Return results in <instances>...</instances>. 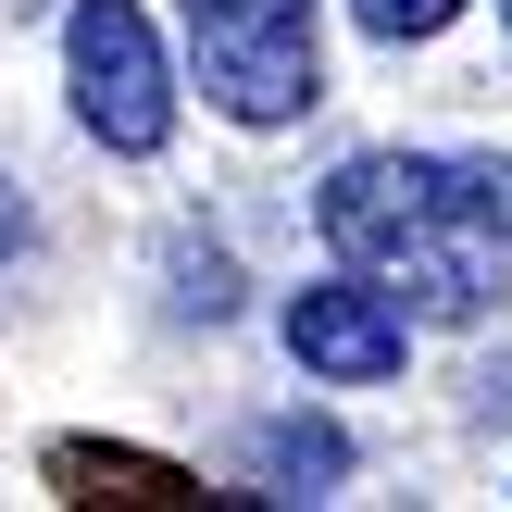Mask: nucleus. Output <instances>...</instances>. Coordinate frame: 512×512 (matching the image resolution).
Listing matches in <instances>:
<instances>
[{
  "instance_id": "423d86ee",
  "label": "nucleus",
  "mask_w": 512,
  "mask_h": 512,
  "mask_svg": "<svg viewBox=\"0 0 512 512\" xmlns=\"http://www.w3.org/2000/svg\"><path fill=\"white\" fill-rule=\"evenodd\" d=\"M500 13H512V0H500Z\"/></svg>"
},
{
  "instance_id": "39448f33",
  "label": "nucleus",
  "mask_w": 512,
  "mask_h": 512,
  "mask_svg": "<svg viewBox=\"0 0 512 512\" xmlns=\"http://www.w3.org/2000/svg\"><path fill=\"white\" fill-rule=\"evenodd\" d=\"M350 13H363V38H438L463 0H350Z\"/></svg>"
},
{
  "instance_id": "f03ea898",
  "label": "nucleus",
  "mask_w": 512,
  "mask_h": 512,
  "mask_svg": "<svg viewBox=\"0 0 512 512\" xmlns=\"http://www.w3.org/2000/svg\"><path fill=\"white\" fill-rule=\"evenodd\" d=\"M200 100L238 125H288L313 100V0H188Z\"/></svg>"
},
{
  "instance_id": "f257e3e1",
  "label": "nucleus",
  "mask_w": 512,
  "mask_h": 512,
  "mask_svg": "<svg viewBox=\"0 0 512 512\" xmlns=\"http://www.w3.org/2000/svg\"><path fill=\"white\" fill-rule=\"evenodd\" d=\"M325 238H338L363 275H388L400 313L475 325V313L512 288V175L363 150V163L325 175Z\"/></svg>"
},
{
  "instance_id": "20e7f679",
  "label": "nucleus",
  "mask_w": 512,
  "mask_h": 512,
  "mask_svg": "<svg viewBox=\"0 0 512 512\" xmlns=\"http://www.w3.org/2000/svg\"><path fill=\"white\" fill-rule=\"evenodd\" d=\"M288 350L325 388H375V375H400V350H413V313H400L375 275H325V288L288 300Z\"/></svg>"
},
{
  "instance_id": "7ed1b4c3",
  "label": "nucleus",
  "mask_w": 512,
  "mask_h": 512,
  "mask_svg": "<svg viewBox=\"0 0 512 512\" xmlns=\"http://www.w3.org/2000/svg\"><path fill=\"white\" fill-rule=\"evenodd\" d=\"M63 63H75V113H88L100 150H163L175 138V75H163V38H150L138 0H75Z\"/></svg>"
}]
</instances>
